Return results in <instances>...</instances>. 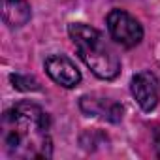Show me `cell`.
I'll return each mask as SVG.
<instances>
[{"label": "cell", "instance_id": "cell-4", "mask_svg": "<svg viewBox=\"0 0 160 160\" xmlns=\"http://www.w3.org/2000/svg\"><path fill=\"white\" fill-rule=\"evenodd\" d=\"M45 72L64 89H73L81 81V73H79L77 66L64 55H51L45 58Z\"/></svg>", "mask_w": 160, "mask_h": 160}, {"label": "cell", "instance_id": "cell-3", "mask_svg": "<svg viewBox=\"0 0 160 160\" xmlns=\"http://www.w3.org/2000/svg\"><path fill=\"white\" fill-rule=\"evenodd\" d=\"M108 30L109 36L126 49L136 47L143 40V27L124 10H111L108 13Z\"/></svg>", "mask_w": 160, "mask_h": 160}, {"label": "cell", "instance_id": "cell-7", "mask_svg": "<svg viewBox=\"0 0 160 160\" xmlns=\"http://www.w3.org/2000/svg\"><path fill=\"white\" fill-rule=\"evenodd\" d=\"M30 6L27 0H2V17L12 28H19L30 21Z\"/></svg>", "mask_w": 160, "mask_h": 160}, {"label": "cell", "instance_id": "cell-6", "mask_svg": "<svg viewBox=\"0 0 160 160\" xmlns=\"http://www.w3.org/2000/svg\"><path fill=\"white\" fill-rule=\"evenodd\" d=\"M79 108L89 117H100L109 122H119L122 119V106L111 98L102 96H83L79 100Z\"/></svg>", "mask_w": 160, "mask_h": 160}, {"label": "cell", "instance_id": "cell-8", "mask_svg": "<svg viewBox=\"0 0 160 160\" xmlns=\"http://www.w3.org/2000/svg\"><path fill=\"white\" fill-rule=\"evenodd\" d=\"M12 83L19 91H38L40 89V85H38V81H36L34 77L23 75V73H13L12 75Z\"/></svg>", "mask_w": 160, "mask_h": 160}, {"label": "cell", "instance_id": "cell-1", "mask_svg": "<svg viewBox=\"0 0 160 160\" xmlns=\"http://www.w3.org/2000/svg\"><path fill=\"white\" fill-rule=\"evenodd\" d=\"M2 145L12 158H51L47 113L32 102L10 108L2 117Z\"/></svg>", "mask_w": 160, "mask_h": 160}, {"label": "cell", "instance_id": "cell-5", "mask_svg": "<svg viewBox=\"0 0 160 160\" xmlns=\"http://www.w3.org/2000/svg\"><path fill=\"white\" fill-rule=\"evenodd\" d=\"M132 96L143 111H151L158 104V83L151 72H139L132 77L130 83Z\"/></svg>", "mask_w": 160, "mask_h": 160}, {"label": "cell", "instance_id": "cell-2", "mask_svg": "<svg viewBox=\"0 0 160 160\" xmlns=\"http://www.w3.org/2000/svg\"><path fill=\"white\" fill-rule=\"evenodd\" d=\"M68 34L81 57V60L91 68V72L106 81H111L121 73V62L111 47L106 43L104 36L85 25V23H72L68 27Z\"/></svg>", "mask_w": 160, "mask_h": 160}]
</instances>
